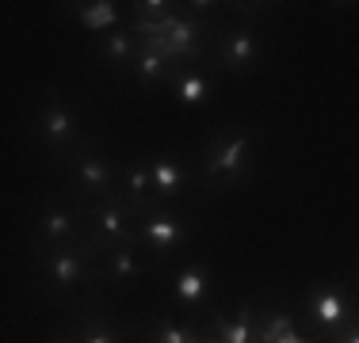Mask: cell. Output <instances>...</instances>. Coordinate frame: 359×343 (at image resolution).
<instances>
[{
    "label": "cell",
    "mask_w": 359,
    "mask_h": 343,
    "mask_svg": "<svg viewBox=\"0 0 359 343\" xmlns=\"http://www.w3.org/2000/svg\"><path fill=\"white\" fill-rule=\"evenodd\" d=\"M134 240H149L157 252H168V248H176L180 240H184V229H180V221L172 218V214L153 210V214H145V218H142L138 237H134Z\"/></svg>",
    "instance_id": "obj_1"
},
{
    "label": "cell",
    "mask_w": 359,
    "mask_h": 343,
    "mask_svg": "<svg viewBox=\"0 0 359 343\" xmlns=\"http://www.w3.org/2000/svg\"><path fill=\"white\" fill-rule=\"evenodd\" d=\"M348 298L340 294V286H325L318 298L310 302V321L325 332H340V324L348 321Z\"/></svg>",
    "instance_id": "obj_2"
},
{
    "label": "cell",
    "mask_w": 359,
    "mask_h": 343,
    "mask_svg": "<svg viewBox=\"0 0 359 343\" xmlns=\"http://www.w3.org/2000/svg\"><path fill=\"white\" fill-rule=\"evenodd\" d=\"M138 210V206H123V202H107V206H100L96 214H92V221H96V229H100V237L107 240V244H134V237H130V214Z\"/></svg>",
    "instance_id": "obj_3"
},
{
    "label": "cell",
    "mask_w": 359,
    "mask_h": 343,
    "mask_svg": "<svg viewBox=\"0 0 359 343\" xmlns=\"http://www.w3.org/2000/svg\"><path fill=\"white\" fill-rule=\"evenodd\" d=\"M249 149H252V137H249V134H233L226 145L210 149V157H207V176H210V179H218V176H233V172L245 164Z\"/></svg>",
    "instance_id": "obj_4"
},
{
    "label": "cell",
    "mask_w": 359,
    "mask_h": 343,
    "mask_svg": "<svg viewBox=\"0 0 359 343\" xmlns=\"http://www.w3.org/2000/svg\"><path fill=\"white\" fill-rule=\"evenodd\" d=\"M76 130V115L65 103H50L46 111H42V137H46L50 145H65Z\"/></svg>",
    "instance_id": "obj_5"
},
{
    "label": "cell",
    "mask_w": 359,
    "mask_h": 343,
    "mask_svg": "<svg viewBox=\"0 0 359 343\" xmlns=\"http://www.w3.org/2000/svg\"><path fill=\"white\" fill-rule=\"evenodd\" d=\"M207 286H210V279H207V267H199V263H191V267H184L176 274V282H172V294H176V302H184V305H199L203 298H207Z\"/></svg>",
    "instance_id": "obj_6"
},
{
    "label": "cell",
    "mask_w": 359,
    "mask_h": 343,
    "mask_svg": "<svg viewBox=\"0 0 359 343\" xmlns=\"http://www.w3.org/2000/svg\"><path fill=\"white\" fill-rule=\"evenodd\" d=\"M184 168L176 164V157H157L149 164V191L165 195V199H172V195L184 187Z\"/></svg>",
    "instance_id": "obj_7"
},
{
    "label": "cell",
    "mask_w": 359,
    "mask_h": 343,
    "mask_svg": "<svg viewBox=\"0 0 359 343\" xmlns=\"http://www.w3.org/2000/svg\"><path fill=\"white\" fill-rule=\"evenodd\" d=\"M46 271H50V282H54V286H76V282L84 279V260L76 252H50L46 255Z\"/></svg>",
    "instance_id": "obj_8"
},
{
    "label": "cell",
    "mask_w": 359,
    "mask_h": 343,
    "mask_svg": "<svg viewBox=\"0 0 359 343\" xmlns=\"http://www.w3.org/2000/svg\"><path fill=\"white\" fill-rule=\"evenodd\" d=\"M256 62V34L252 31H229L226 34V65L233 73H249Z\"/></svg>",
    "instance_id": "obj_9"
},
{
    "label": "cell",
    "mask_w": 359,
    "mask_h": 343,
    "mask_svg": "<svg viewBox=\"0 0 359 343\" xmlns=\"http://www.w3.org/2000/svg\"><path fill=\"white\" fill-rule=\"evenodd\" d=\"M76 179H81V187L92 195L111 191V168H107V160L96 157V153H84V157L76 160Z\"/></svg>",
    "instance_id": "obj_10"
},
{
    "label": "cell",
    "mask_w": 359,
    "mask_h": 343,
    "mask_svg": "<svg viewBox=\"0 0 359 343\" xmlns=\"http://www.w3.org/2000/svg\"><path fill=\"white\" fill-rule=\"evenodd\" d=\"M172 84H176V99L184 103V107H203V103L210 99V84H207V76H199V73H180Z\"/></svg>",
    "instance_id": "obj_11"
},
{
    "label": "cell",
    "mask_w": 359,
    "mask_h": 343,
    "mask_svg": "<svg viewBox=\"0 0 359 343\" xmlns=\"http://www.w3.org/2000/svg\"><path fill=\"white\" fill-rule=\"evenodd\" d=\"M107 274H111L115 282H134V279H142V263H138L134 244H123V248H115V252H111Z\"/></svg>",
    "instance_id": "obj_12"
},
{
    "label": "cell",
    "mask_w": 359,
    "mask_h": 343,
    "mask_svg": "<svg viewBox=\"0 0 359 343\" xmlns=\"http://www.w3.org/2000/svg\"><path fill=\"white\" fill-rule=\"evenodd\" d=\"M39 229H42V237H46L50 244H62V240H69V237H73V218H69V210H62V206H50V210H42Z\"/></svg>",
    "instance_id": "obj_13"
},
{
    "label": "cell",
    "mask_w": 359,
    "mask_h": 343,
    "mask_svg": "<svg viewBox=\"0 0 359 343\" xmlns=\"http://www.w3.org/2000/svg\"><path fill=\"white\" fill-rule=\"evenodd\" d=\"M76 20H81L88 31L115 27V23H118V4H111V0H96V4H81V8H76Z\"/></svg>",
    "instance_id": "obj_14"
},
{
    "label": "cell",
    "mask_w": 359,
    "mask_h": 343,
    "mask_svg": "<svg viewBox=\"0 0 359 343\" xmlns=\"http://www.w3.org/2000/svg\"><path fill=\"white\" fill-rule=\"evenodd\" d=\"M222 343H256V328H252V313L241 309L233 321L222 324Z\"/></svg>",
    "instance_id": "obj_15"
},
{
    "label": "cell",
    "mask_w": 359,
    "mask_h": 343,
    "mask_svg": "<svg viewBox=\"0 0 359 343\" xmlns=\"http://www.w3.org/2000/svg\"><path fill=\"white\" fill-rule=\"evenodd\" d=\"M165 76V57L157 54L153 46H142V54H138V80H161Z\"/></svg>",
    "instance_id": "obj_16"
},
{
    "label": "cell",
    "mask_w": 359,
    "mask_h": 343,
    "mask_svg": "<svg viewBox=\"0 0 359 343\" xmlns=\"http://www.w3.org/2000/svg\"><path fill=\"white\" fill-rule=\"evenodd\" d=\"M104 54L111 57V62H126V57L134 54V38L126 31H111L104 38Z\"/></svg>",
    "instance_id": "obj_17"
},
{
    "label": "cell",
    "mask_w": 359,
    "mask_h": 343,
    "mask_svg": "<svg viewBox=\"0 0 359 343\" xmlns=\"http://www.w3.org/2000/svg\"><path fill=\"white\" fill-rule=\"evenodd\" d=\"M153 343H199V332L187 328V324H161L157 336H153Z\"/></svg>",
    "instance_id": "obj_18"
},
{
    "label": "cell",
    "mask_w": 359,
    "mask_h": 343,
    "mask_svg": "<svg viewBox=\"0 0 359 343\" xmlns=\"http://www.w3.org/2000/svg\"><path fill=\"white\" fill-rule=\"evenodd\" d=\"M126 191H130V199L138 202L149 195V168H130L126 172Z\"/></svg>",
    "instance_id": "obj_19"
},
{
    "label": "cell",
    "mask_w": 359,
    "mask_h": 343,
    "mask_svg": "<svg viewBox=\"0 0 359 343\" xmlns=\"http://www.w3.org/2000/svg\"><path fill=\"white\" fill-rule=\"evenodd\" d=\"M81 343H123L118 340V332L111 328H100V324H88V328H81V336H76Z\"/></svg>",
    "instance_id": "obj_20"
},
{
    "label": "cell",
    "mask_w": 359,
    "mask_h": 343,
    "mask_svg": "<svg viewBox=\"0 0 359 343\" xmlns=\"http://www.w3.org/2000/svg\"><path fill=\"white\" fill-rule=\"evenodd\" d=\"M268 343H310V340H306V336H298L294 328H283V332H279V336H271Z\"/></svg>",
    "instance_id": "obj_21"
},
{
    "label": "cell",
    "mask_w": 359,
    "mask_h": 343,
    "mask_svg": "<svg viewBox=\"0 0 359 343\" xmlns=\"http://www.w3.org/2000/svg\"><path fill=\"white\" fill-rule=\"evenodd\" d=\"M165 8H168L165 0H145V4H138V12L142 15H157V12H165Z\"/></svg>",
    "instance_id": "obj_22"
},
{
    "label": "cell",
    "mask_w": 359,
    "mask_h": 343,
    "mask_svg": "<svg viewBox=\"0 0 359 343\" xmlns=\"http://www.w3.org/2000/svg\"><path fill=\"white\" fill-rule=\"evenodd\" d=\"M332 343H359V328H355V324H348L344 332H337V340H332Z\"/></svg>",
    "instance_id": "obj_23"
},
{
    "label": "cell",
    "mask_w": 359,
    "mask_h": 343,
    "mask_svg": "<svg viewBox=\"0 0 359 343\" xmlns=\"http://www.w3.org/2000/svg\"><path fill=\"white\" fill-rule=\"evenodd\" d=\"M57 343H69V340H57Z\"/></svg>",
    "instance_id": "obj_24"
},
{
    "label": "cell",
    "mask_w": 359,
    "mask_h": 343,
    "mask_svg": "<svg viewBox=\"0 0 359 343\" xmlns=\"http://www.w3.org/2000/svg\"><path fill=\"white\" fill-rule=\"evenodd\" d=\"M199 343H203V340H199Z\"/></svg>",
    "instance_id": "obj_25"
}]
</instances>
